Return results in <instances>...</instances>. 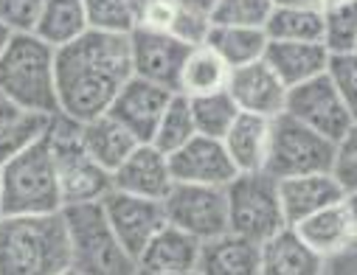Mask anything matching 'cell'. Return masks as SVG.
I'll list each match as a JSON object with an SVG mask.
<instances>
[{"label":"cell","mask_w":357,"mask_h":275,"mask_svg":"<svg viewBox=\"0 0 357 275\" xmlns=\"http://www.w3.org/2000/svg\"><path fill=\"white\" fill-rule=\"evenodd\" d=\"M130 76V34H105L87 29L79 40L56 48L59 113L82 124L105 116Z\"/></svg>","instance_id":"1"},{"label":"cell","mask_w":357,"mask_h":275,"mask_svg":"<svg viewBox=\"0 0 357 275\" xmlns=\"http://www.w3.org/2000/svg\"><path fill=\"white\" fill-rule=\"evenodd\" d=\"M70 267V239L62 211L0 217V275H59Z\"/></svg>","instance_id":"2"},{"label":"cell","mask_w":357,"mask_h":275,"mask_svg":"<svg viewBox=\"0 0 357 275\" xmlns=\"http://www.w3.org/2000/svg\"><path fill=\"white\" fill-rule=\"evenodd\" d=\"M0 93L23 113H59L56 48L37 34H12L0 54Z\"/></svg>","instance_id":"3"},{"label":"cell","mask_w":357,"mask_h":275,"mask_svg":"<svg viewBox=\"0 0 357 275\" xmlns=\"http://www.w3.org/2000/svg\"><path fill=\"white\" fill-rule=\"evenodd\" d=\"M62 208L54 155L43 135L0 168V217H40Z\"/></svg>","instance_id":"4"},{"label":"cell","mask_w":357,"mask_h":275,"mask_svg":"<svg viewBox=\"0 0 357 275\" xmlns=\"http://www.w3.org/2000/svg\"><path fill=\"white\" fill-rule=\"evenodd\" d=\"M48 149L54 155L62 205L102 203L113 191V174L87 157L82 146V121L54 113L45 129Z\"/></svg>","instance_id":"5"},{"label":"cell","mask_w":357,"mask_h":275,"mask_svg":"<svg viewBox=\"0 0 357 275\" xmlns=\"http://www.w3.org/2000/svg\"><path fill=\"white\" fill-rule=\"evenodd\" d=\"M62 217L70 239V267L82 275H138V261L116 239L102 203L65 205Z\"/></svg>","instance_id":"6"},{"label":"cell","mask_w":357,"mask_h":275,"mask_svg":"<svg viewBox=\"0 0 357 275\" xmlns=\"http://www.w3.org/2000/svg\"><path fill=\"white\" fill-rule=\"evenodd\" d=\"M225 203H228V230L256 244L267 242L282 228H287L279 197V180H273L267 171L236 174L225 186Z\"/></svg>","instance_id":"7"},{"label":"cell","mask_w":357,"mask_h":275,"mask_svg":"<svg viewBox=\"0 0 357 275\" xmlns=\"http://www.w3.org/2000/svg\"><path fill=\"white\" fill-rule=\"evenodd\" d=\"M335 146V141L324 138L298 118L282 113L271 121V149H267L264 171L273 180L332 171Z\"/></svg>","instance_id":"8"},{"label":"cell","mask_w":357,"mask_h":275,"mask_svg":"<svg viewBox=\"0 0 357 275\" xmlns=\"http://www.w3.org/2000/svg\"><path fill=\"white\" fill-rule=\"evenodd\" d=\"M160 203H163L166 225L195 236L197 242L214 239L228 230V203H225V189L220 186L174 182Z\"/></svg>","instance_id":"9"},{"label":"cell","mask_w":357,"mask_h":275,"mask_svg":"<svg viewBox=\"0 0 357 275\" xmlns=\"http://www.w3.org/2000/svg\"><path fill=\"white\" fill-rule=\"evenodd\" d=\"M284 113L298 118L301 124L312 127L315 132H321L324 138H329L335 143L354 124L349 107L337 96V90H335V84L329 81L326 73H321V76H315V79H310L304 84L290 87L287 90Z\"/></svg>","instance_id":"10"},{"label":"cell","mask_w":357,"mask_h":275,"mask_svg":"<svg viewBox=\"0 0 357 275\" xmlns=\"http://www.w3.org/2000/svg\"><path fill=\"white\" fill-rule=\"evenodd\" d=\"M195 45L181 42L169 31L155 29H132L130 31V56H132V76L146 79L169 93H177L181 84V68L186 54Z\"/></svg>","instance_id":"11"},{"label":"cell","mask_w":357,"mask_h":275,"mask_svg":"<svg viewBox=\"0 0 357 275\" xmlns=\"http://www.w3.org/2000/svg\"><path fill=\"white\" fill-rule=\"evenodd\" d=\"M102 211L107 225L113 228L116 239L124 244V250L138 261L141 250L152 242V236L166 225L163 203L160 200H146L124 191H110L102 200Z\"/></svg>","instance_id":"12"},{"label":"cell","mask_w":357,"mask_h":275,"mask_svg":"<svg viewBox=\"0 0 357 275\" xmlns=\"http://www.w3.org/2000/svg\"><path fill=\"white\" fill-rule=\"evenodd\" d=\"M225 90L231 93L239 113L276 118L284 113V104H287V84L273 73V68L264 59L242 68H231Z\"/></svg>","instance_id":"13"},{"label":"cell","mask_w":357,"mask_h":275,"mask_svg":"<svg viewBox=\"0 0 357 275\" xmlns=\"http://www.w3.org/2000/svg\"><path fill=\"white\" fill-rule=\"evenodd\" d=\"M169 168L174 182H195V186H220L225 189L236 177V168L220 138L195 135L177 152L169 155Z\"/></svg>","instance_id":"14"},{"label":"cell","mask_w":357,"mask_h":275,"mask_svg":"<svg viewBox=\"0 0 357 275\" xmlns=\"http://www.w3.org/2000/svg\"><path fill=\"white\" fill-rule=\"evenodd\" d=\"M172 96L174 93H169V90H163L146 79L130 76L127 84L119 90V96L113 99L107 116H113L121 127H127L141 143H149Z\"/></svg>","instance_id":"15"},{"label":"cell","mask_w":357,"mask_h":275,"mask_svg":"<svg viewBox=\"0 0 357 275\" xmlns=\"http://www.w3.org/2000/svg\"><path fill=\"white\" fill-rule=\"evenodd\" d=\"M174 186L169 155L155 149L152 143H138L132 155L113 171V189L146 200H163Z\"/></svg>","instance_id":"16"},{"label":"cell","mask_w":357,"mask_h":275,"mask_svg":"<svg viewBox=\"0 0 357 275\" xmlns=\"http://www.w3.org/2000/svg\"><path fill=\"white\" fill-rule=\"evenodd\" d=\"M279 197L287 225H298L310 214L343 203L346 191L332 171H321V174H298L279 180Z\"/></svg>","instance_id":"17"},{"label":"cell","mask_w":357,"mask_h":275,"mask_svg":"<svg viewBox=\"0 0 357 275\" xmlns=\"http://www.w3.org/2000/svg\"><path fill=\"white\" fill-rule=\"evenodd\" d=\"M290 228L304 239L307 247H312L326 261L357 244L354 219H351V211H349L346 200L335 203L329 208H321V211L310 214L307 219H301L298 225H290Z\"/></svg>","instance_id":"18"},{"label":"cell","mask_w":357,"mask_h":275,"mask_svg":"<svg viewBox=\"0 0 357 275\" xmlns=\"http://www.w3.org/2000/svg\"><path fill=\"white\" fill-rule=\"evenodd\" d=\"M326 258H321L304 239L287 225L276 236L261 242L259 275H324Z\"/></svg>","instance_id":"19"},{"label":"cell","mask_w":357,"mask_h":275,"mask_svg":"<svg viewBox=\"0 0 357 275\" xmlns=\"http://www.w3.org/2000/svg\"><path fill=\"white\" fill-rule=\"evenodd\" d=\"M329 48L324 42H290V40H267L264 62L273 68V73L290 87L304 84L321 73H326L329 65Z\"/></svg>","instance_id":"20"},{"label":"cell","mask_w":357,"mask_h":275,"mask_svg":"<svg viewBox=\"0 0 357 275\" xmlns=\"http://www.w3.org/2000/svg\"><path fill=\"white\" fill-rule=\"evenodd\" d=\"M259 253H261V244L225 230L200 244L197 272L200 275H259Z\"/></svg>","instance_id":"21"},{"label":"cell","mask_w":357,"mask_h":275,"mask_svg":"<svg viewBox=\"0 0 357 275\" xmlns=\"http://www.w3.org/2000/svg\"><path fill=\"white\" fill-rule=\"evenodd\" d=\"M271 121L264 116L253 113H239L231 129L222 138V146L236 168V174L248 171H264L267 149H271Z\"/></svg>","instance_id":"22"},{"label":"cell","mask_w":357,"mask_h":275,"mask_svg":"<svg viewBox=\"0 0 357 275\" xmlns=\"http://www.w3.org/2000/svg\"><path fill=\"white\" fill-rule=\"evenodd\" d=\"M200 244L195 236L163 225L138 256V269L146 272H189L197 269Z\"/></svg>","instance_id":"23"},{"label":"cell","mask_w":357,"mask_h":275,"mask_svg":"<svg viewBox=\"0 0 357 275\" xmlns=\"http://www.w3.org/2000/svg\"><path fill=\"white\" fill-rule=\"evenodd\" d=\"M138 143L141 141L127 127H121L113 116H107V113L82 124V146H84L87 157L96 160L110 174L132 155V149Z\"/></svg>","instance_id":"24"},{"label":"cell","mask_w":357,"mask_h":275,"mask_svg":"<svg viewBox=\"0 0 357 275\" xmlns=\"http://www.w3.org/2000/svg\"><path fill=\"white\" fill-rule=\"evenodd\" d=\"M220 59H225L228 68H242L250 62L264 59L267 34L264 29H245V26H214L208 29L206 42Z\"/></svg>","instance_id":"25"},{"label":"cell","mask_w":357,"mask_h":275,"mask_svg":"<svg viewBox=\"0 0 357 275\" xmlns=\"http://www.w3.org/2000/svg\"><path fill=\"white\" fill-rule=\"evenodd\" d=\"M228 76H231V68L225 65V59H220L208 45H195L183 59L177 93H183L189 99L217 93V90L228 87Z\"/></svg>","instance_id":"26"},{"label":"cell","mask_w":357,"mask_h":275,"mask_svg":"<svg viewBox=\"0 0 357 275\" xmlns=\"http://www.w3.org/2000/svg\"><path fill=\"white\" fill-rule=\"evenodd\" d=\"M87 31L84 0H45L34 34L51 48H62Z\"/></svg>","instance_id":"27"},{"label":"cell","mask_w":357,"mask_h":275,"mask_svg":"<svg viewBox=\"0 0 357 275\" xmlns=\"http://www.w3.org/2000/svg\"><path fill=\"white\" fill-rule=\"evenodd\" d=\"M264 34H267V40L324 42V12L318 6L276 3L271 20L264 26Z\"/></svg>","instance_id":"28"},{"label":"cell","mask_w":357,"mask_h":275,"mask_svg":"<svg viewBox=\"0 0 357 275\" xmlns=\"http://www.w3.org/2000/svg\"><path fill=\"white\" fill-rule=\"evenodd\" d=\"M195 135H197V127H195V118H192L189 96L174 93L172 102L166 104V110H163V116L158 121V129H155L149 143L155 149H160L163 155H172L183 143H189Z\"/></svg>","instance_id":"29"},{"label":"cell","mask_w":357,"mask_h":275,"mask_svg":"<svg viewBox=\"0 0 357 275\" xmlns=\"http://www.w3.org/2000/svg\"><path fill=\"white\" fill-rule=\"evenodd\" d=\"M189 104H192V118H195L197 135H206V138L222 141L239 116V107L234 104L228 90H217V93H206V96H192Z\"/></svg>","instance_id":"30"},{"label":"cell","mask_w":357,"mask_h":275,"mask_svg":"<svg viewBox=\"0 0 357 275\" xmlns=\"http://www.w3.org/2000/svg\"><path fill=\"white\" fill-rule=\"evenodd\" d=\"M48 121L51 116H40V113H20L17 118H12L0 129V166L26 152L29 146H34L37 141H43Z\"/></svg>","instance_id":"31"},{"label":"cell","mask_w":357,"mask_h":275,"mask_svg":"<svg viewBox=\"0 0 357 275\" xmlns=\"http://www.w3.org/2000/svg\"><path fill=\"white\" fill-rule=\"evenodd\" d=\"M324 12V45L329 54L357 51V0L335 3Z\"/></svg>","instance_id":"32"},{"label":"cell","mask_w":357,"mask_h":275,"mask_svg":"<svg viewBox=\"0 0 357 275\" xmlns=\"http://www.w3.org/2000/svg\"><path fill=\"white\" fill-rule=\"evenodd\" d=\"M276 0H217L211 12L214 26H245V29H264L273 15Z\"/></svg>","instance_id":"33"},{"label":"cell","mask_w":357,"mask_h":275,"mask_svg":"<svg viewBox=\"0 0 357 275\" xmlns=\"http://www.w3.org/2000/svg\"><path fill=\"white\" fill-rule=\"evenodd\" d=\"M87 29L105 34H130L135 29V15L130 0H84Z\"/></svg>","instance_id":"34"},{"label":"cell","mask_w":357,"mask_h":275,"mask_svg":"<svg viewBox=\"0 0 357 275\" xmlns=\"http://www.w3.org/2000/svg\"><path fill=\"white\" fill-rule=\"evenodd\" d=\"M326 76L335 84V90H337V96L343 99V104L349 107L351 118L357 121V51L332 54L329 65H326Z\"/></svg>","instance_id":"35"},{"label":"cell","mask_w":357,"mask_h":275,"mask_svg":"<svg viewBox=\"0 0 357 275\" xmlns=\"http://www.w3.org/2000/svg\"><path fill=\"white\" fill-rule=\"evenodd\" d=\"M45 0H0V26L9 34H34Z\"/></svg>","instance_id":"36"},{"label":"cell","mask_w":357,"mask_h":275,"mask_svg":"<svg viewBox=\"0 0 357 275\" xmlns=\"http://www.w3.org/2000/svg\"><path fill=\"white\" fill-rule=\"evenodd\" d=\"M335 180L343 186L346 194L357 191V121L346 129V135L335 146V166H332Z\"/></svg>","instance_id":"37"},{"label":"cell","mask_w":357,"mask_h":275,"mask_svg":"<svg viewBox=\"0 0 357 275\" xmlns=\"http://www.w3.org/2000/svg\"><path fill=\"white\" fill-rule=\"evenodd\" d=\"M208 29H211V20L206 15L177 6V15H174V23H172L169 34H174L177 40L186 42V45H203L206 37H208Z\"/></svg>","instance_id":"38"},{"label":"cell","mask_w":357,"mask_h":275,"mask_svg":"<svg viewBox=\"0 0 357 275\" xmlns=\"http://www.w3.org/2000/svg\"><path fill=\"white\" fill-rule=\"evenodd\" d=\"M324 275H357V244L326 261Z\"/></svg>","instance_id":"39"},{"label":"cell","mask_w":357,"mask_h":275,"mask_svg":"<svg viewBox=\"0 0 357 275\" xmlns=\"http://www.w3.org/2000/svg\"><path fill=\"white\" fill-rule=\"evenodd\" d=\"M177 6H183V9H189V12H200V15H206L208 20H211V12H214V6H217V0H174Z\"/></svg>","instance_id":"40"},{"label":"cell","mask_w":357,"mask_h":275,"mask_svg":"<svg viewBox=\"0 0 357 275\" xmlns=\"http://www.w3.org/2000/svg\"><path fill=\"white\" fill-rule=\"evenodd\" d=\"M20 113H23V110H17V107H15V104H12V102H9L3 93H0V129H3V127H6L12 118H17Z\"/></svg>","instance_id":"41"},{"label":"cell","mask_w":357,"mask_h":275,"mask_svg":"<svg viewBox=\"0 0 357 275\" xmlns=\"http://www.w3.org/2000/svg\"><path fill=\"white\" fill-rule=\"evenodd\" d=\"M155 3H160V0H130V6H132V15H135V20L149 9V6H155Z\"/></svg>","instance_id":"42"},{"label":"cell","mask_w":357,"mask_h":275,"mask_svg":"<svg viewBox=\"0 0 357 275\" xmlns=\"http://www.w3.org/2000/svg\"><path fill=\"white\" fill-rule=\"evenodd\" d=\"M346 205H349V211H351V219H354V236H357V191L346 194Z\"/></svg>","instance_id":"43"},{"label":"cell","mask_w":357,"mask_h":275,"mask_svg":"<svg viewBox=\"0 0 357 275\" xmlns=\"http://www.w3.org/2000/svg\"><path fill=\"white\" fill-rule=\"evenodd\" d=\"M138 275H200L197 269H189V272H146V269H138Z\"/></svg>","instance_id":"44"},{"label":"cell","mask_w":357,"mask_h":275,"mask_svg":"<svg viewBox=\"0 0 357 275\" xmlns=\"http://www.w3.org/2000/svg\"><path fill=\"white\" fill-rule=\"evenodd\" d=\"M318 9H326V6H335V3H346V0H312Z\"/></svg>","instance_id":"45"},{"label":"cell","mask_w":357,"mask_h":275,"mask_svg":"<svg viewBox=\"0 0 357 275\" xmlns=\"http://www.w3.org/2000/svg\"><path fill=\"white\" fill-rule=\"evenodd\" d=\"M9 37H12V34H9L3 26H0V54H3V48H6V42H9Z\"/></svg>","instance_id":"46"},{"label":"cell","mask_w":357,"mask_h":275,"mask_svg":"<svg viewBox=\"0 0 357 275\" xmlns=\"http://www.w3.org/2000/svg\"><path fill=\"white\" fill-rule=\"evenodd\" d=\"M59 275H82V272H79V269H76V267H68V269H62V272H59Z\"/></svg>","instance_id":"47"},{"label":"cell","mask_w":357,"mask_h":275,"mask_svg":"<svg viewBox=\"0 0 357 275\" xmlns=\"http://www.w3.org/2000/svg\"><path fill=\"white\" fill-rule=\"evenodd\" d=\"M0 168H3V166H0Z\"/></svg>","instance_id":"48"}]
</instances>
